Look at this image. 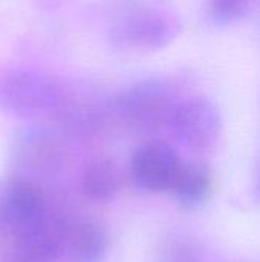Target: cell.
Masks as SVG:
<instances>
[{"label": "cell", "instance_id": "52a82bcc", "mask_svg": "<svg viewBox=\"0 0 260 262\" xmlns=\"http://www.w3.org/2000/svg\"><path fill=\"white\" fill-rule=\"evenodd\" d=\"M64 226L49 218L40 226L12 238L6 262H58Z\"/></svg>", "mask_w": 260, "mask_h": 262}, {"label": "cell", "instance_id": "6da1fadb", "mask_svg": "<svg viewBox=\"0 0 260 262\" xmlns=\"http://www.w3.org/2000/svg\"><path fill=\"white\" fill-rule=\"evenodd\" d=\"M179 100L175 84L167 78H147L116 94L107 103V111L129 130L149 134L167 129Z\"/></svg>", "mask_w": 260, "mask_h": 262}, {"label": "cell", "instance_id": "9c48e42d", "mask_svg": "<svg viewBox=\"0 0 260 262\" xmlns=\"http://www.w3.org/2000/svg\"><path fill=\"white\" fill-rule=\"evenodd\" d=\"M15 167L23 172H44L58 164L61 149L57 140L41 129H25L18 132L11 147Z\"/></svg>", "mask_w": 260, "mask_h": 262}, {"label": "cell", "instance_id": "8fae6325", "mask_svg": "<svg viewBox=\"0 0 260 262\" xmlns=\"http://www.w3.org/2000/svg\"><path fill=\"white\" fill-rule=\"evenodd\" d=\"M121 187V175L115 161L109 158H97L87 164L81 177L83 193L98 203L110 201Z\"/></svg>", "mask_w": 260, "mask_h": 262}, {"label": "cell", "instance_id": "5b68a950", "mask_svg": "<svg viewBox=\"0 0 260 262\" xmlns=\"http://www.w3.org/2000/svg\"><path fill=\"white\" fill-rule=\"evenodd\" d=\"M48 220L43 190L25 180L11 178L0 184V229L12 238Z\"/></svg>", "mask_w": 260, "mask_h": 262}, {"label": "cell", "instance_id": "ba28073f", "mask_svg": "<svg viewBox=\"0 0 260 262\" xmlns=\"http://www.w3.org/2000/svg\"><path fill=\"white\" fill-rule=\"evenodd\" d=\"M109 233L93 221L64 226L61 238L63 262H103L109 252Z\"/></svg>", "mask_w": 260, "mask_h": 262}, {"label": "cell", "instance_id": "8992f818", "mask_svg": "<svg viewBox=\"0 0 260 262\" xmlns=\"http://www.w3.org/2000/svg\"><path fill=\"white\" fill-rule=\"evenodd\" d=\"M182 166L181 157L170 144L147 141L132 155L130 178L143 192H172Z\"/></svg>", "mask_w": 260, "mask_h": 262}, {"label": "cell", "instance_id": "7c38bea8", "mask_svg": "<svg viewBox=\"0 0 260 262\" xmlns=\"http://www.w3.org/2000/svg\"><path fill=\"white\" fill-rule=\"evenodd\" d=\"M254 0H204L208 18L219 26L234 25L247 17Z\"/></svg>", "mask_w": 260, "mask_h": 262}, {"label": "cell", "instance_id": "30bf717a", "mask_svg": "<svg viewBox=\"0 0 260 262\" xmlns=\"http://www.w3.org/2000/svg\"><path fill=\"white\" fill-rule=\"evenodd\" d=\"M211 190V173L201 163H184L172 189L175 200L187 210L202 207Z\"/></svg>", "mask_w": 260, "mask_h": 262}, {"label": "cell", "instance_id": "277c9868", "mask_svg": "<svg viewBox=\"0 0 260 262\" xmlns=\"http://www.w3.org/2000/svg\"><path fill=\"white\" fill-rule=\"evenodd\" d=\"M167 130L182 146L192 150L213 147L222 134V117L218 106L207 97L181 98L175 106Z\"/></svg>", "mask_w": 260, "mask_h": 262}, {"label": "cell", "instance_id": "4fadbf2b", "mask_svg": "<svg viewBox=\"0 0 260 262\" xmlns=\"http://www.w3.org/2000/svg\"><path fill=\"white\" fill-rule=\"evenodd\" d=\"M259 193H260V178H259Z\"/></svg>", "mask_w": 260, "mask_h": 262}, {"label": "cell", "instance_id": "7a4b0ae2", "mask_svg": "<svg viewBox=\"0 0 260 262\" xmlns=\"http://www.w3.org/2000/svg\"><path fill=\"white\" fill-rule=\"evenodd\" d=\"M181 32L179 18L159 8H136L124 12L109 29L113 46L126 51H159Z\"/></svg>", "mask_w": 260, "mask_h": 262}, {"label": "cell", "instance_id": "3957f363", "mask_svg": "<svg viewBox=\"0 0 260 262\" xmlns=\"http://www.w3.org/2000/svg\"><path fill=\"white\" fill-rule=\"evenodd\" d=\"M63 88L44 74L9 69L0 74V111L17 117L54 114Z\"/></svg>", "mask_w": 260, "mask_h": 262}]
</instances>
